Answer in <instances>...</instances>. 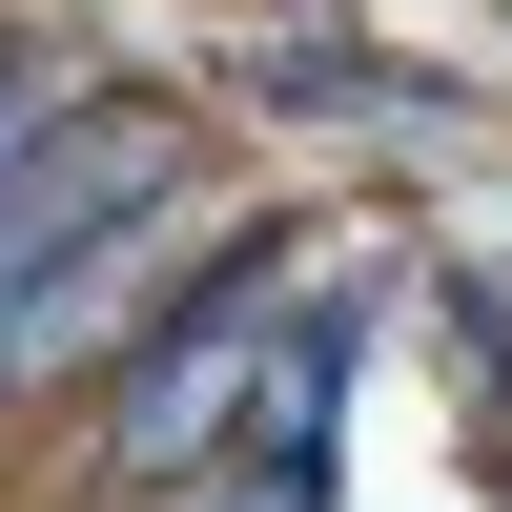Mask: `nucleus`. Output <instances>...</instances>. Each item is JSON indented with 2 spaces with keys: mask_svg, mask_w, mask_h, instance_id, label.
Masks as SVG:
<instances>
[{
  "mask_svg": "<svg viewBox=\"0 0 512 512\" xmlns=\"http://www.w3.org/2000/svg\"><path fill=\"white\" fill-rule=\"evenodd\" d=\"M62 103H82V82H41V62H0V185L41 164V123H62Z\"/></svg>",
  "mask_w": 512,
  "mask_h": 512,
  "instance_id": "obj_2",
  "label": "nucleus"
},
{
  "mask_svg": "<svg viewBox=\"0 0 512 512\" xmlns=\"http://www.w3.org/2000/svg\"><path fill=\"white\" fill-rule=\"evenodd\" d=\"M267 431V246H226L205 287H164V328L82 390V472L103 492H205Z\"/></svg>",
  "mask_w": 512,
  "mask_h": 512,
  "instance_id": "obj_1",
  "label": "nucleus"
}]
</instances>
